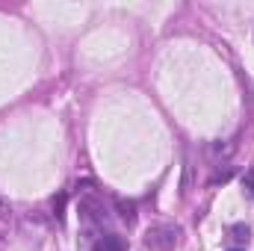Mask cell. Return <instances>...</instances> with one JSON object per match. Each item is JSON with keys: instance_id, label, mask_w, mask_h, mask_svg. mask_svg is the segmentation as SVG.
<instances>
[{"instance_id": "3", "label": "cell", "mask_w": 254, "mask_h": 251, "mask_svg": "<svg viewBox=\"0 0 254 251\" xmlns=\"http://www.w3.org/2000/svg\"><path fill=\"white\" fill-rule=\"evenodd\" d=\"M243 189H246V192L254 198V166L246 172V178H243Z\"/></svg>"}, {"instance_id": "4", "label": "cell", "mask_w": 254, "mask_h": 251, "mask_svg": "<svg viewBox=\"0 0 254 251\" xmlns=\"http://www.w3.org/2000/svg\"><path fill=\"white\" fill-rule=\"evenodd\" d=\"M119 207H122V219H125V222H133V219H136V213H133L136 207H133V204H125V201H119Z\"/></svg>"}, {"instance_id": "1", "label": "cell", "mask_w": 254, "mask_h": 251, "mask_svg": "<svg viewBox=\"0 0 254 251\" xmlns=\"http://www.w3.org/2000/svg\"><path fill=\"white\" fill-rule=\"evenodd\" d=\"M181 243V228L178 225H154L145 234V246L154 251H172Z\"/></svg>"}, {"instance_id": "5", "label": "cell", "mask_w": 254, "mask_h": 251, "mask_svg": "<svg viewBox=\"0 0 254 251\" xmlns=\"http://www.w3.org/2000/svg\"><path fill=\"white\" fill-rule=\"evenodd\" d=\"M231 234H234V240H249V228L246 225H234Z\"/></svg>"}, {"instance_id": "2", "label": "cell", "mask_w": 254, "mask_h": 251, "mask_svg": "<svg viewBox=\"0 0 254 251\" xmlns=\"http://www.w3.org/2000/svg\"><path fill=\"white\" fill-rule=\"evenodd\" d=\"M92 251H127V240L125 237H116V234H107V237H101Z\"/></svg>"}, {"instance_id": "6", "label": "cell", "mask_w": 254, "mask_h": 251, "mask_svg": "<svg viewBox=\"0 0 254 251\" xmlns=\"http://www.w3.org/2000/svg\"><path fill=\"white\" fill-rule=\"evenodd\" d=\"M231 251H243V249H231Z\"/></svg>"}]
</instances>
